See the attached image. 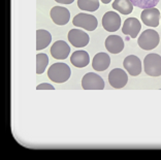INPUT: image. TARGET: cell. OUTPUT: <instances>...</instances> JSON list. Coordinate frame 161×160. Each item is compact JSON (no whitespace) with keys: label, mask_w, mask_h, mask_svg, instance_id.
Wrapping results in <instances>:
<instances>
[{"label":"cell","mask_w":161,"mask_h":160,"mask_svg":"<svg viewBox=\"0 0 161 160\" xmlns=\"http://www.w3.org/2000/svg\"><path fill=\"white\" fill-rule=\"evenodd\" d=\"M71 75L70 67L65 63H54L47 70V77L54 83L62 84L68 81Z\"/></svg>","instance_id":"6da1fadb"},{"label":"cell","mask_w":161,"mask_h":160,"mask_svg":"<svg viewBox=\"0 0 161 160\" xmlns=\"http://www.w3.org/2000/svg\"><path fill=\"white\" fill-rule=\"evenodd\" d=\"M159 41L160 37L158 32H156L153 29H147L140 35L137 39V45L142 50L151 51L159 45Z\"/></svg>","instance_id":"7a4b0ae2"},{"label":"cell","mask_w":161,"mask_h":160,"mask_svg":"<svg viewBox=\"0 0 161 160\" xmlns=\"http://www.w3.org/2000/svg\"><path fill=\"white\" fill-rule=\"evenodd\" d=\"M145 72L150 77L161 75V56L158 54H149L144 59Z\"/></svg>","instance_id":"3957f363"},{"label":"cell","mask_w":161,"mask_h":160,"mask_svg":"<svg viewBox=\"0 0 161 160\" xmlns=\"http://www.w3.org/2000/svg\"><path fill=\"white\" fill-rule=\"evenodd\" d=\"M72 24L79 28H83L87 31H94L98 26V21L96 17L92 14L80 13L74 18Z\"/></svg>","instance_id":"277c9868"},{"label":"cell","mask_w":161,"mask_h":160,"mask_svg":"<svg viewBox=\"0 0 161 160\" xmlns=\"http://www.w3.org/2000/svg\"><path fill=\"white\" fill-rule=\"evenodd\" d=\"M82 87L85 90H103L104 81L100 75L88 72L82 79Z\"/></svg>","instance_id":"5b68a950"},{"label":"cell","mask_w":161,"mask_h":160,"mask_svg":"<svg viewBox=\"0 0 161 160\" xmlns=\"http://www.w3.org/2000/svg\"><path fill=\"white\" fill-rule=\"evenodd\" d=\"M128 82V75L121 68H115L108 74V83L113 88L121 89L126 86Z\"/></svg>","instance_id":"8992f818"},{"label":"cell","mask_w":161,"mask_h":160,"mask_svg":"<svg viewBox=\"0 0 161 160\" xmlns=\"http://www.w3.org/2000/svg\"><path fill=\"white\" fill-rule=\"evenodd\" d=\"M121 26V17L115 12H107L102 17V27L108 32H116Z\"/></svg>","instance_id":"52a82bcc"},{"label":"cell","mask_w":161,"mask_h":160,"mask_svg":"<svg viewBox=\"0 0 161 160\" xmlns=\"http://www.w3.org/2000/svg\"><path fill=\"white\" fill-rule=\"evenodd\" d=\"M68 41L75 48H84L89 43L90 37L85 31L80 29H71L68 32Z\"/></svg>","instance_id":"ba28073f"},{"label":"cell","mask_w":161,"mask_h":160,"mask_svg":"<svg viewBox=\"0 0 161 160\" xmlns=\"http://www.w3.org/2000/svg\"><path fill=\"white\" fill-rule=\"evenodd\" d=\"M51 19L56 25L59 26H64L66 25L69 19H70V13L67 8L62 6H54L50 12Z\"/></svg>","instance_id":"9c48e42d"},{"label":"cell","mask_w":161,"mask_h":160,"mask_svg":"<svg viewBox=\"0 0 161 160\" xmlns=\"http://www.w3.org/2000/svg\"><path fill=\"white\" fill-rule=\"evenodd\" d=\"M160 12L157 8L151 7V8H146L141 14V19L142 23L149 27L155 28L159 25L160 22Z\"/></svg>","instance_id":"30bf717a"},{"label":"cell","mask_w":161,"mask_h":160,"mask_svg":"<svg viewBox=\"0 0 161 160\" xmlns=\"http://www.w3.org/2000/svg\"><path fill=\"white\" fill-rule=\"evenodd\" d=\"M123 66L132 77H137L142 72V61L135 55L127 56L123 61Z\"/></svg>","instance_id":"8fae6325"},{"label":"cell","mask_w":161,"mask_h":160,"mask_svg":"<svg viewBox=\"0 0 161 160\" xmlns=\"http://www.w3.org/2000/svg\"><path fill=\"white\" fill-rule=\"evenodd\" d=\"M141 29H142L141 22L136 18H128L123 24L122 32L125 35L130 36L131 38H136Z\"/></svg>","instance_id":"7c38bea8"},{"label":"cell","mask_w":161,"mask_h":160,"mask_svg":"<svg viewBox=\"0 0 161 160\" xmlns=\"http://www.w3.org/2000/svg\"><path fill=\"white\" fill-rule=\"evenodd\" d=\"M51 55L57 60H64L68 57L70 53V48L63 41H57L51 47Z\"/></svg>","instance_id":"4fadbf2b"},{"label":"cell","mask_w":161,"mask_h":160,"mask_svg":"<svg viewBox=\"0 0 161 160\" xmlns=\"http://www.w3.org/2000/svg\"><path fill=\"white\" fill-rule=\"evenodd\" d=\"M105 48L112 54H119L124 49V41L119 35H109L105 39Z\"/></svg>","instance_id":"5bb4252c"},{"label":"cell","mask_w":161,"mask_h":160,"mask_svg":"<svg viewBox=\"0 0 161 160\" xmlns=\"http://www.w3.org/2000/svg\"><path fill=\"white\" fill-rule=\"evenodd\" d=\"M111 64V58L107 53H97L92 61V67L96 71L107 70Z\"/></svg>","instance_id":"9a60e30c"},{"label":"cell","mask_w":161,"mask_h":160,"mask_svg":"<svg viewBox=\"0 0 161 160\" xmlns=\"http://www.w3.org/2000/svg\"><path fill=\"white\" fill-rule=\"evenodd\" d=\"M70 62L78 68L86 67L90 62V57L86 51H75L70 56Z\"/></svg>","instance_id":"2e32d148"},{"label":"cell","mask_w":161,"mask_h":160,"mask_svg":"<svg viewBox=\"0 0 161 160\" xmlns=\"http://www.w3.org/2000/svg\"><path fill=\"white\" fill-rule=\"evenodd\" d=\"M52 41V35L49 31L38 29L36 31V50H43Z\"/></svg>","instance_id":"e0dca14e"},{"label":"cell","mask_w":161,"mask_h":160,"mask_svg":"<svg viewBox=\"0 0 161 160\" xmlns=\"http://www.w3.org/2000/svg\"><path fill=\"white\" fill-rule=\"evenodd\" d=\"M113 8L122 14H129L133 10V4L130 0H115L113 2Z\"/></svg>","instance_id":"ac0fdd59"},{"label":"cell","mask_w":161,"mask_h":160,"mask_svg":"<svg viewBox=\"0 0 161 160\" xmlns=\"http://www.w3.org/2000/svg\"><path fill=\"white\" fill-rule=\"evenodd\" d=\"M80 9L87 12H95L99 8V0H78Z\"/></svg>","instance_id":"d6986e66"},{"label":"cell","mask_w":161,"mask_h":160,"mask_svg":"<svg viewBox=\"0 0 161 160\" xmlns=\"http://www.w3.org/2000/svg\"><path fill=\"white\" fill-rule=\"evenodd\" d=\"M47 64H49V57L47 56V54H37L36 55V74H42L46 70Z\"/></svg>","instance_id":"ffe728a7"},{"label":"cell","mask_w":161,"mask_h":160,"mask_svg":"<svg viewBox=\"0 0 161 160\" xmlns=\"http://www.w3.org/2000/svg\"><path fill=\"white\" fill-rule=\"evenodd\" d=\"M133 6H136L138 8H151V7H155L159 3L160 0H130Z\"/></svg>","instance_id":"44dd1931"},{"label":"cell","mask_w":161,"mask_h":160,"mask_svg":"<svg viewBox=\"0 0 161 160\" xmlns=\"http://www.w3.org/2000/svg\"><path fill=\"white\" fill-rule=\"evenodd\" d=\"M37 90H43V89H47V90H55L54 86L51 85V84H47V83H42L36 87Z\"/></svg>","instance_id":"7402d4cb"},{"label":"cell","mask_w":161,"mask_h":160,"mask_svg":"<svg viewBox=\"0 0 161 160\" xmlns=\"http://www.w3.org/2000/svg\"><path fill=\"white\" fill-rule=\"evenodd\" d=\"M58 3H61V4H71L75 0H55Z\"/></svg>","instance_id":"603a6c76"},{"label":"cell","mask_w":161,"mask_h":160,"mask_svg":"<svg viewBox=\"0 0 161 160\" xmlns=\"http://www.w3.org/2000/svg\"><path fill=\"white\" fill-rule=\"evenodd\" d=\"M101 2L103 3V4H108L109 2H112V0H101Z\"/></svg>","instance_id":"cb8c5ba5"}]
</instances>
